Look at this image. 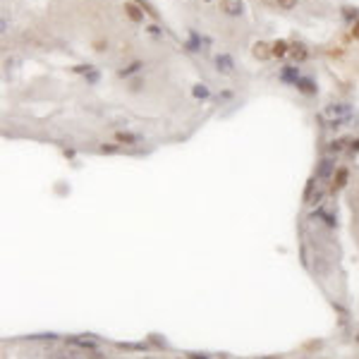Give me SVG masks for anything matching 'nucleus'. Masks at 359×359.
Instances as JSON below:
<instances>
[{
  "instance_id": "39448f33",
  "label": "nucleus",
  "mask_w": 359,
  "mask_h": 359,
  "mask_svg": "<svg viewBox=\"0 0 359 359\" xmlns=\"http://www.w3.org/2000/svg\"><path fill=\"white\" fill-rule=\"evenodd\" d=\"M354 36H359V22H357V27H354Z\"/></svg>"
},
{
  "instance_id": "423d86ee",
  "label": "nucleus",
  "mask_w": 359,
  "mask_h": 359,
  "mask_svg": "<svg viewBox=\"0 0 359 359\" xmlns=\"http://www.w3.org/2000/svg\"><path fill=\"white\" fill-rule=\"evenodd\" d=\"M357 340H359V335H357Z\"/></svg>"
},
{
  "instance_id": "20e7f679",
  "label": "nucleus",
  "mask_w": 359,
  "mask_h": 359,
  "mask_svg": "<svg viewBox=\"0 0 359 359\" xmlns=\"http://www.w3.org/2000/svg\"><path fill=\"white\" fill-rule=\"evenodd\" d=\"M256 55H266V48H263V44H259V48H256Z\"/></svg>"
},
{
  "instance_id": "7ed1b4c3",
  "label": "nucleus",
  "mask_w": 359,
  "mask_h": 359,
  "mask_svg": "<svg viewBox=\"0 0 359 359\" xmlns=\"http://www.w3.org/2000/svg\"><path fill=\"white\" fill-rule=\"evenodd\" d=\"M294 3H297V0H278V5H280V8H292Z\"/></svg>"
},
{
  "instance_id": "f03ea898",
  "label": "nucleus",
  "mask_w": 359,
  "mask_h": 359,
  "mask_svg": "<svg viewBox=\"0 0 359 359\" xmlns=\"http://www.w3.org/2000/svg\"><path fill=\"white\" fill-rule=\"evenodd\" d=\"M285 53V44L283 41H278V44L273 46V55H283Z\"/></svg>"
},
{
  "instance_id": "f257e3e1",
  "label": "nucleus",
  "mask_w": 359,
  "mask_h": 359,
  "mask_svg": "<svg viewBox=\"0 0 359 359\" xmlns=\"http://www.w3.org/2000/svg\"><path fill=\"white\" fill-rule=\"evenodd\" d=\"M125 8H127V15H130L132 20H134V22H139V20H142V12L137 10L134 5H125Z\"/></svg>"
}]
</instances>
